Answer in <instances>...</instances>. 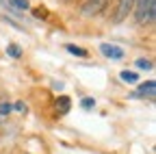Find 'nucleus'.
Returning <instances> with one entry per match:
<instances>
[{"instance_id":"nucleus-1","label":"nucleus","mask_w":156,"mask_h":154,"mask_svg":"<svg viewBox=\"0 0 156 154\" xmlns=\"http://www.w3.org/2000/svg\"><path fill=\"white\" fill-rule=\"evenodd\" d=\"M132 7H134V0H119V2H117V9H115V15H113V22L115 24L124 22L126 17L130 15Z\"/></svg>"},{"instance_id":"nucleus-2","label":"nucleus","mask_w":156,"mask_h":154,"mask_svg":"<svg viewBox=\"0 0 156 154\" xmlns=\"http://www.w3.org/2000/svg\"><path fill=\"white\" fill-rule=\"evenodd\" d=\"M100 52L106 56V59H111V61H122L124 56H126L124 48L122 46H115V44H102L100 46Z\"/></svg>"},{"instance_id":"nucleus-3","label":"nucleus","mask_w":156,"mask_h":154,"mask_svg":"<svg viewBox=\"0 0 156 154\" xmlns=\"http://www.w3.org/2000/svg\"><path fill=\"white\" fill-rule=\"evenodd\" d=\"M104 9H106V0H87V2L83 5V15L93 17L98 13H102Z\"/></svg>"},{"instance_id":"nucleus-4","label":"nucleus","mask_w":156,"mask_h":154,"mask_svg":"<svg viewBox=\"0 0 156 154\" xmlns=\"http://www.w3.org/2000/svg\"><path fill=\"white\" fill-rule=\"evenodd\" d=\"M154 91H156V83L154 81H145L132 93V98H154Z\"/></svg>"},{"instance_id":"nucleus-5","label":"nucleus","mask_w":156,"mask_h":154,"mask_svg":"<svg viewBox=\"0 0 156 154\" xmlns=\"http://www.w3.org/2000/svg\"><path fill=\"white\" fill-rule=\"evenodd\" d=\"M65 50H67L69 54L78 56V59H87V56H89V52H87L85 48H80V46H74V44H67V46H65Z\"/></svg>"},{"instance_id":"nucleus-6","label":"nucleus","mask_w":156,"mask_h":154,"mask_svg":"<svg viewBox=\"0 0 156 154\" xmlns=\"http://www.w3.org/2000/svg\"><path fill=\"white\" fill-rule=\"evenodd\" d=\"M7 5L13 7V9H17V11H26V9H30L28 0H7Z\"/></svg>"},{"instance_id":"nucleus-7","label":"nucleus","mask_w":156,"mask_h":154,"mask_svg":"<svg viewBox=\"0 0 156 154\" xmlns=\"http://www.w3.org/2000/svg\"><path fill=\"white\" fill-rule=\"evenodd\" d=\"M119 78H122L124 83H136V81H139V74H136V72H128V70H124V72H119Z\"/></svg>"},{"instance_id":"nucleus-8","label":"nucleus","mask_w":156,"mask_h":154,"mask_svg":"<svg viewBox=\"0 0 156 154\" xmlns=\"http://www.w3.org/2000/svg\"><path fill=\"white\" fill-rule=\"evenodd\" d=\"M69 104H72V100L67 98V95H61V98L56 100V109L61 111V113H67L69 111Z\"/></svg>"},{"instance_id":"nucleus-9","label":"nucleus","mask_w":156,"mask_h":154,"mask_svg":"<svg viewBox=\"0 0 156 154\" xmlns=\"http://www.w3.org/2000/svg\"><path fill=\"white\" fill-rule=\"evenodd\" d=\"M7 54L13 56V59H20V56H22V48H20L17 44H9L7 46Z\"/></svg>"},{"instance_id":"nucleus-10","label":"nucleus","mask_w":156,"mask_h":154,"mask_svg":"<svg viewBox=\"0 0 156 154\" xmlns=\"http://www.w3.org/2000/svg\"><path fill=\"white\" fill-rule=\"evenodd\" d=\"M80 106H83L85 111H91V109L95 106V100H93V98H83V100H80Z\"/></svg>"},{"instance_id":"nucleus-11","label":"nucleus","mask_w":156,"mask_h":154,"mask_svg":"<svg viewBox=\"0 0 156 154\" xmlns=\"http://www.w3.org/2000/svg\"><path fill=\"white\" fill-rule=\"evenodd\" d=\"M136 67L139 70H152V61L150 59H136Z\"/></svg>"},{"instance_id":"nucleus-12","label":"nucleus","mask_w":156,"mask_h":154,"mask_svg":"<svg viewBox=\"0 0 156 154\" xmlns=\"http://www.w3.org/2000/svg\"><path fill=\"white\" fill-rule=\"evenodd\" d=\"M13 111V104H9V102H0V115H9Z\"/></svg>"},{"instance_id":"nucleus-13","label":"nucleus","mask_w":156,"mask_h":154,"mask_svg":"<svg viewBox=\"0 0 156 154\" xmlns=\"http://www.w3.org/2000/svg\"><path fill=\"white\" fill-rule=\"evenodd\" d=\"M13 109H15V111H20V113H26V104H24V102H17V104H13Z\"/></svg>"}]
</instances>
